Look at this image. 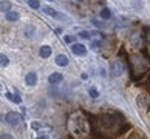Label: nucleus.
Masks as SVG:
<instances>
[{
    "instance_id": "5",
    "label": "nucleus",
    "mask_w": 150,
    "mask_h": 139,
    "mask_svg": "<svg viewBox=\"0 0 150 139\" xmlns=\"http://www.w3.org/2000/svg\"><path fill=\"white\" fill-rule=\"evenodd\" d=\"M136 104H138V107H139L141 110H146L147 107H149V104H150V99H149V96L147 94H139V96L136 97Z\"/></svg>"
},
{
    "instance_id": "26",
    "label": "nucleus",
    "mask_w": 150,
    "mask_h": 139,
    "mask_svg": "<svg viewBox=\"0 0 150 139\" xmlns=\"http://www.w3.org/2000/svg\"><path fill=\"white\" fill-rule=\"evenodd\" d=\"M50 2H53V0H50Z\"/></svg>"
},
{
    "instance_id": "14",
    "label": "nucleus",
    "mask_w": 150,
    "mask_h": 139,
    "mask_svg": "<svg viewBox=\"0 0 150 139\" xmlns=\"http://www.w3.org/2000/svg\"><path fill=\"white\" fill-rule=\"evenodd\" d=\"M6 97L9 99V101H13L16 104H20L22 102V97L19 96V94H13V93H6Z\"/></svg>"
},
{
    "instance_id": "12",
    "label": "nucleus",
    "mask_w": 150,
    "mask_h": 139,
    "mask_svg": "<svg viewBox=\"0 0 150 139\" xmlns=\"http://www.w3.org/2000/svg\"><path fill=\"white\" fill-rule=\"evenodd\" d=\"M11 8H13V5H11V2H8V0H2V2H0V13H8Z\"/></svg>"
},
{
    "instance_id": "9",
    "label": "nucleus",
    "mask_w": 150,
    "mask_h": 139,
    "mask_svg": "<svg viewBox=\"0 0 150 139\" xmlns=\"http://www.w3.org/2000/svg\"><path fill=\"white\" fill-rule=\"evenodd\" d=\"M42 9H43V13H45L47 16H51V17H56V19H62V16H60L57 11L54 8H51V6H43Z\"/></svg>"
},
{
    "instance_id": "6",
    "label": "nucleus",
    "mask_w": 150,
    "mask_h": 139,
    "mask_svg": "<svg viewBox=\"0 0 150 139\" xmlns=\"http://www.w3.org/2000/svg\"><path fill=\"white\" fill-rule=\"evenodd\" d=\"M71 51L76 56H84L87 53V47H84L82 43H73V45H71Z\"/></svg>"
},
{
    "instance_id": "13",
    "label": "nucleus",
    "mask_w": 150,
    "mask_h": 139,
    "mask_svg": "<svg viewBox=\"0 0 150 139\" xmlns=\"http://www.w3.org/2000/svg\"><path fill=\"white\" fill-rule=\"evenodd\" d=\"M56 64L59 66H65V65H68V57H67L65 54H59L57 57H56Z\"/></svg>"
},
{
    "instance_id": "20",
    "label": "nucleus",
    "mask_w": 150,
    "mask_h": 139,
    "mask_svg": "<svg viewBox=\"0 0 150 139\" xmlns=\"http://www.w3.org/2000/svg\"><path fill=\"white\" fill-rule=\"evenodd\" d=\"M90 96H91L93 99H96V97L99 96V93H98V90H94V88H91V90H90Z\"/></svg>"
},
{
    "instance_id": "11",
    "label": "nucleus",
    "mask_w": 150,
    "mask_h": 139,
    "mask_svg": "<svg viewBox=\"0 0 150 139\" xmlns=\"http://www.w3.org/2000/svg\"><path fill=\"white\" fill-rule=\"evenodd\" d=\"M39 56H40V57H43V59L50 57V56H51V48H50L48 45L40 47V49H39Z\"/></svg>"
},
{
    "instance_id": "17",
    "label": "nucleus",
    "mask_w": 150,
    "mask_h": 139,
    "mask_svg": "<svg viewBox=\"0 0 150 139\" xmlns=\"http://www.w3.org/2000/svg\"><path fill=\"white\" fill-rule=\"evenodd\" d=\"M101 17H102V19H105V20L112 19V13H110V9H107V8L102 9V11H101Z\"/></svg>"
},
{
    "instance_id": "3",
    "label": "nucleus",
    "mask_w": 150,
    "mask_h": 139,
    "mask_svg": "<svg viewBox=\"0 0 150 139\" xmlns=\"http://www.w3.org/2000/svg\"><path fill=\"white\" fill-rule=\"evenodd\" d=\"M5 121H6V124L11 125V127H17L22 122V114L16 113V111H9V113H6V116H5Z\"/></svg>"
},
{
    "instance_id": "2",
    "label": "nucleus",
    "mask_w": 150,
    "mask_h": 139,
    "mask_svg": "<svg viewBox=\"0 0 150 139\" xmlns=\"http://www.w3.org/2000/svg\"><path fill=\"white\" fill-rule=\"evenodd\" d=\"M98 121H99V124H101L102 127H105V128H113V127L116 125V122H118V121L115 119L113 114H108V113L101 114L98 118Z\"/></svg>"
},
{
    "instance_id": "24",
    "label": "nucleus",
    "mask_w": 150,
    "mask_h": 139,
    "mask_svg": "<svg viewBox=\"0 0 150 139\" xmlns=\"http://www.w3.org/2000/svg\"><path fill=\"white\" fill-rule=\"evenodd\" d=\"M0 138H3V139H9L11 136H8V135H0Z\"/></svg>"
},
{
    "instance_id": "10",
    "label": "nucleus",
    "mask_w": 150,
    "mask_h": 139,
    "mask_svg": "<svg viewBox=\"0 0 150 139\" xmlns=\"http://www.w3.org/2000/svg\"><path fill=\"white\" fill-rule=\"evenodd\" d=\"M19 19H20V14L17 13V11L9 9L8 13H6V20H8V22H17Z\"/></svg>"
},
{
    "instance_id": "7",
    "label": "nucleus",
    "mask_w": 150,
    "mask_h": 139,
    "mask_svg": "<svg viewBox=\"0 0 150 139\" xmlns=\"http://www.w3.org/2000/svg\"><path fill=\"white\" fill-rule=\"evenodd\" d=\"M25 82L28 83L30 87H34L37 83V74L34 73V71H30V73H26L25 76Z\"/></svg>"
},
{
    "instance_id": "22",
    "label": "nucleus",
    "mask_w": 150,
    "mask_h": 139,
    "mask_svg": "<svg viewBox=\"0 0 150 139\" xmlns=\"http://www.w3.org/2000/svg\"><path fill=\"white\" fill-rule=\"evenodd\" d=\"M73 40H74V37H71V36H67V37H65V42H67V43H71Z\"/></svg>"
},
{
    "instance_id": "27",
    "label": "nucleus",
    "mask_w": 150,
    "mask_h": 139,
    "mask_svg": "<svg viewBox=\"0 0 150 139\" xmlns=\"http://www.w3.org/2000/svg\"><path fill=\"white\" fill-rule=\"evenodd\" d=\"M79 2H82V0H79Z\"/></svg>"
},
{
    "instance_id": "19",
    "label": "nucleus",
    "mask_w": 150,
    "mask_h": 139,
    "mask_svg": "<svg viewBox=\"0 0 150 139\" xmlns=\"http://www.w3.org/2000/svg\"><path fill=\"white\" fill-rule=\"evenodd\" d=\"M101 45H102V43H101V42H98V40H93V42H91V48H93V49L101 48Z\"/></svg>"
},
{
    "instance_id": "23",
    "label": "nucleus",
    "mask_w": 150,
    "mask_h": 139,
    "mask_svg": "<svg viewBox=\"0 0 150 139\" xmlns=\"http://www.w3.org/2000/svg\"><path fill=\"white\" fill-rule=\"evenodd\" d=\"M94 25L99 26V28H105V25H104V23H99V22H96V20H94Z\"/></svg>"
},
{
    "instance_id": "21",
    "label": "nucleus",
    "mask_w": 150,
    "mask_h": 139,
    "mask_svg": "<svg viewBox=\"0 0 150 139\" xmlns=\"http://www.w3.org/2000/svg\"><path fill=\"white\" fill-rule=\"evenodd\" d=\"M79 36H81L82 39H90V32H87V31H82Z\"/></svg>"
},
{
    "instance_id": "25",
    "label": "nucleus",
    "mask_w": 150,
    "mask_h": 139,
    "mask_svg": "<svg viewBox=\"0 0 150 139\" xmlns=\"http://www.w3.org/2000/svg\"><path fill=\"white\" fill-rule=\"evenodd\" d=\"M147 39H149V40H150V34H149V36H147Z\"/></svg>"
},
{
    "instance_id": "8",
    "label": "nucleus",
    "mask_w": 150,
    "mask_h": 139,
    "mask_svg": "<svg viewBox=\"0 0 150 139\" xmlns=\"http://www.w3.org/2000/svg\"><path fill=\"white\" fill-rule=\"evenodd\" d=\"M62 80H64V76L60 73H53V74H50V77H48V82L51 83V85H57V83H60Z\"/></svg>"
},
{
    "instance_id": "1",
    "label": "nucleus",
    "mask_w": 150,
    "mask_h": 139,
    "mask_svg": "<svg viewBox=\"0 0 150 139\" xmlns=\"http://www.w3.org/2000/svg\"><path fill=\"white\" fill-rule=\"evenodd\" d=\"M71 130H73L77 136H82L87 130V121H84L81 114H76L71 118Z\"/></svg>"
},
{
    "instance_id": "4",
    "label": "nucleus",
    "mask_w": 150,
    "mask_h": 139,
    "mask_svg": "<svg viewBox=\"0 0 150 139\" xmlns=\"http://www.w3.org/2000/svg\"><path fill=\"white\" fill-rule=\"evenodd\" d=\"M110 73H112L113 77H119L122 73H124V65H122L121 60H115L110 65Z\"/></svg>"
},
{
    "instance_id": "16",
    "label": "nucleus",
    "mask_w": 150,
    "mask_h": 139,
    "mask_svg": "<svg viewBox=\"0 0 150 139\" xmlns=\"http://www.w3.org/2000/svg\"><path fill=\"white\" fill-rule=\"evenodd\" d=\"M9 65V59L5 54H0V66H8Z\"/></svg>"
},
{
    "instance_id": "18",
    "label": "nucleus",
    "mask_w": 150,
    "mask_h": 139,
    "mask_svg": "<svg viewBox=\"0 0 150 139\" xmlns=\"http://www.w3.org/2000/svg\"><path fill=\"white\" fill-rule=\"evenodd\" d=\"M28 5H30L31 8L37 9L39 6H40V2H39V0H28Z\"/></svg>"
},
{
    "instance_id": "15",
    "label": "nucleus",
    "mask_w": 150,
    "mask_h": 139,
    "mask_svg": "<svg viewBox=\"0 0 150 139\" xmlns=\"http://www.w3.org/2000/svg\"><path fill=\"white\" fill-rule=\"evenodd\" d=\"M23 32H25L26 37H33V36H34V32H36V30H34V26H25Z\"/></svg>"
}]
</instances>
